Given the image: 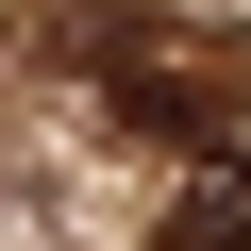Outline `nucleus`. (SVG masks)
Masks as SVG:
<instances>
[{
	"mask_svg": "<svg viewBox=\"0 0 251 251\" xmlns=\"http://www.w3.org/2000/svg\"><path fill=\"white\" fill-rule=\"evenodd\" d=\"M84 84L134 117V134H218L251 100V34H201V17H100L84 34Z\"/></svg>",
	"mask_w": 251,
	"mask_h": 251,
	"instance_id": "nucleus-1",
	"label": "nucleus"
},
{
	"mask_svg": "<svg viewBox=\"0 0 251 251\" xmlns=\"http://www.w3.org/2000/svg\"><path fill=\"white\" fill-rule=\"evenodd\" d=\"M168 251H251V168H184V201H168Z\"/></svg>",
	"mask_w": 251,
	"mask_h": 251,
	"instance_id": "nucleus-2",
	"label": "nucleus"
}]
</instances>
